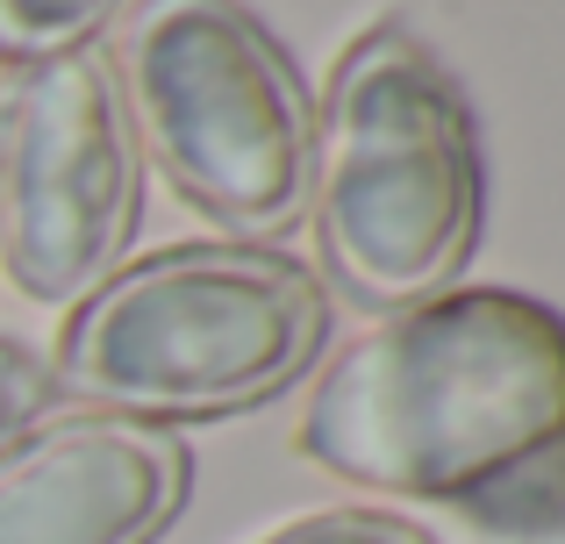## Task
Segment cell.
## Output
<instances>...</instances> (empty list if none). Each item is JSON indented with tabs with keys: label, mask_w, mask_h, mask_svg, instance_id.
Instances as JSON below:
<instances>
[{
	"label": "cell",
	"mask_w": 565,
	"mask_h": 544,
	"mask_svg": "<svg viewBox=\"0 0 565 544\" xmlns=\"http://www.w3.org/2000/svg\"><path fill=\"white\" fill-rule=\"evenodd\" d=\"M301 451L501 537L565 531V316L515 287H444L337 351Z\"/></svg>",
	"instance_id": "obj_1"
},
{
	"label": "cell",
	"mask_w": 565,
	"mask_h": 544,
	"mask_svg": "<svg viewBox=\"0 0 565 544\" xmlns=\"http://www.w3.org/2000/svg\"><path fill=\"white\" fill-rule=\"evenodd\" d=\"M330 337V294L273 244H180L100 279L57 337L51 387L122 423L230 416L294 387Z\"/></svg>",
	"instance_id": "obj_2"
},
{
	"label": "cell",
	"mask_w": 565,
	"mask_h": 544,
	"mask_svg": "<svg viewBox=\"0 0 565 544\" xmlns=\"http://www.w3.org/2000/svg\"><path fill=\"white\" fill-rule=\"evenodd\" d=\"M316 230L330 279L365 308L437 301L480 237V137L429 43L380 22L330 79L316 129Z\"/></svg>",
	"instance_id": "obj_3"
},
{
	"label": "cell",
	"mask_w": 565,
	"mask_h": 544,
	"mask_svg": "<svg viewBox=\"0 0 565 544\" xmlns=\"http://www.w3.org/2000/svg\"><path fill=\"white\" fill-rule=\"evenodd\" d=\"M129 129L230 237H287L316 194V100L236 0H137L115 36Z\"/></svg>",
	"instance_id": "obj_4"
},
{
	"label": "cell",
	"mask_w": 565,
	"mask_h": 544,
	"mask_svg": "<svg viewBox=\"0 0 565 544\" xmlns=\"http://www.w3.org/2000/svg\"><path fill=\"white\" fill-rule=\"evenodd\" d=\"M137 129L100 51L14 72L0 100V266L29 301H79L137 230Z\"/></svg>",
	"instance_id": "obj_5"
},
{
	"label": "cell",
	"mask_w": 565,
	"mask_h": 544,
	"mask_svg": "<svg viewBox=\"0 0 565 544\" xmlns=\"http://www.w3.org/2000/svg\"><path fill=\"white\" fill-rule=\"evenodd\" d=\"M186 445L158 423H57L0 451V544H151L186 509Z\"/></svg>",
	"instance_id": "obj_6"
},
{
	"label": "cell",
	"mask_w": 565,
	"mask_h": 544,
	"mask_svg": "<svg viewBox=\"0 0 565 544\" xmlns=\"http://www.w3.org/2000/svg\"><path fill=\"white\" fill-rule=\"evenodd\" d=\"M129 0H0V65H43V57L86 51L108 14Z\"/></svg>",
	"instance_id": "obj_7"
},
{
	"label": "cell",
	"mask_w": 565,
	"mask_h": 544,
	"mask_svg": "<svg viewBox=\"0 0 565 544\" xmlns=\"http://www.w3.org/2000/svg\"><path fill=\"white\" fill-rule=\"evenodd\" d=\"M51 402H57L51 365H43L29 344L0 337V451H14L22 437H36V430H43V408H51Z\"/></svg>",
	"instance_id": "obj_8"
},
{
	"label": "cell",
	"mask_w": 565,
	"mask_h": 544,
	"mask_svg": "<svg viewBox=\"0 0 565 544\" xmlns=\"http://www.w3.org/2000/svg\"><path fill=\"white\" fill-rule=\"evenodd\" d=\"M265 544H437V537L386 516V509H316V516H294L287 531H273Z\"/></svg>",
	"instance_id": "obj_9"
}]
</instances>
